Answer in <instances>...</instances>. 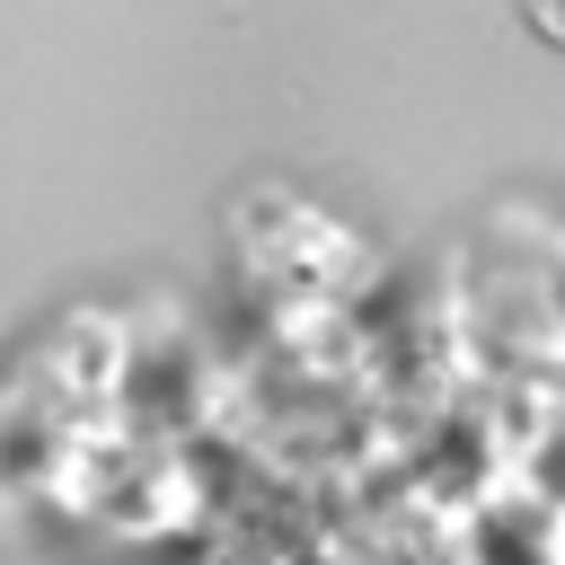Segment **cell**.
I'll return each mask as SVG.
<instances>
[{
  "instance_id": "6da1fadb",
  "label": "cell",
  "mask_w": 565,
  "mask_h": 565,
  "mask_svg": "<svg viewBox=\"0 0 565 565\" xmlns=\"http://www.w3.org/2000/svg\"><path fill=\"white\" fill-rule=\"evenodd\" d=\"M521 18H530L547 44H565V0H521Z\"/></svg>"
}]
</instances>
